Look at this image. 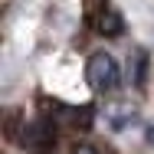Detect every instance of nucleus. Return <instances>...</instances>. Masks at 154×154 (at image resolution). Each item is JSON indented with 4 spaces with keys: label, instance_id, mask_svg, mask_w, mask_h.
Listing matches in <instances>:
<instances>
[{
    "label": "nucleus",
    "instance_id": "7ed1b4c3",
    "mask_svg": "<svg viewBox=\"0 0 154 154\" xmlns=\"http://www.w3.org/2000/svg\"><path fill=\"white\" fill-rule=\"evenodd\" d=\"M72 154H95V151L89 148V144H75V148H72Z\"/></svg>",
    "mask_w": 154,
    "mask_h": 154
},
{
    "label": "nucleus",
    "instance_id": "f257e3e1",
    "mask_svg": "<svg viewBox=\"0 0 154 154\" xmlns=\"http://www.w3.org/2000/svg\"><path fill=\"white\" fill-rule=\"evenodd\" d=\"M89 82H92L95 92H115L118 82H122L118 62L108 53H92V59H89Z\"/></svg>",
    "mask_w": 154,
    "mask_h": 154
},
{
    "label": "nucleus",
    "instance_id": "f03ea898",
    "mask_svg": "<svg viewBox=\"0 0 154 154\" xmlns=\"http://www.w3.org/2000/svg\"><path fill=\"white\" fill-rule=\"evenodd\" d=\"M92 26L102 36H118V33L125 30V20H122V13L108 3V0H102V7L92 13Z\"/></svg>",
    "mask_w": 154,
    "mask_h": 154
},
{
    "label": "nucleus",
    "instance_id": "20e7f679",
    "mask_svg": "<svg viewBox=\"0 0 154 154\" xmlns=\"http://www.w3.org/2000/svg\"><path fill=\"white\" fill-rule=\"evenodd\" d=\"M148 141H151V144H154V128H148Z\"/></svg>",
    "mask_w": 154,
    "mask_h": 154
}]
</instances>
